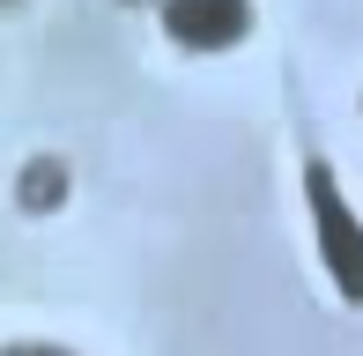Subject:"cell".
<instances>
[{
	"label": "cell",
	"instance_id": "277c9868",
	"mask_svg": "<svg viewBox=\"0 0 363 356\" xmlns=\"http://www.w3.org/2000/svg\"><path fill=\"white\" fill-rule=\"evenodd\" d=\"M0 356H67V349H45V342H15V349H0Z\"/></svg>",
	"mask_w": 363,
	"mask_h": 356
},
{
	"label": "cell",
	"instance_id": "3957f363",
	"mask_svg": "<svg viewBox=\"0 0 363 356\" xmlns=\"http://www.w3.org/2000/svg\"><path fill=\"white\" fill-rule=\"evenodd\" d=\"M23 201H30V208L60 201V171H52V164H38V171H30V186H23Z\"/></svg>",
	"mask_w": 363,
	"mask_h": 356
},
{
	"label": "cell",
	"instance_id": "6da1fadb",
	"mask_svg": "<svg viewBox=\"0 0 363 356\" xmlns=\"http://www.w3.org/2000/svg\"><path fill=\"white\" fill-rule=\"evenodd\" d=\"M304 208H311V238H319V260L334 274L341 304H363V223L326 164H304Z\"/></svg>",
	"mask_w": 363,
	"mask_h": 356
},
{
	"label": "cell",
	"instance_id": "7a4b0ae2",
	"mask_svg": "<svg viewBox=\"0 0 363 356\" xmlns=\"http://www.w3.org/2000/svg\"><path fill=\"white\" fill-rule=\"evenodd\" d=\"M163 30L186 52H230L252 38V0H163Z\"/></svg>",
	"mask_w": 363,
	"mask_h": 356
}]
</instances>
